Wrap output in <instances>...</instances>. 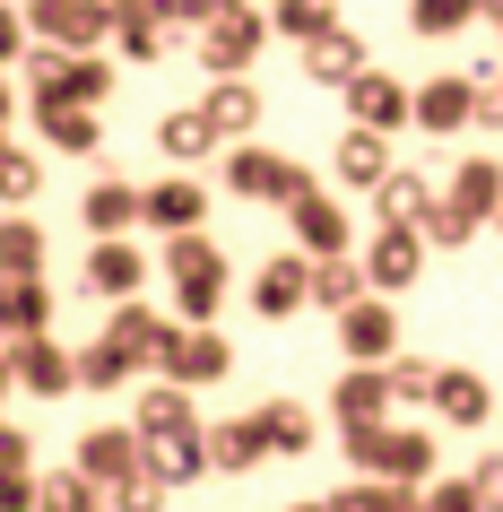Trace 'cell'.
Segmentation results:
<instances>
[{"mask_svg":"<svg viewBox=\"0 0 503 512\" xmlns=\"http://www.w3.org/2000/svg\"><path fill=\"white\" fill-rule=\"evenodd\" d=\"M460 113H469V96H460V87H434V96H425V122H434V131H451Z\"/></svg>","mask_w":503,"mask_h":512,"instance_id":"cell-9","label":"cell"},{"mask_svg":"<svg viewBox=\"0 0 503 512\" xmlns=\"http://www.w3.org/2000/svg\"><path fill=\"white\" fill-rule=\"evenodd\" d=\"M209 131H217V122H165V148H174V157H200Z\"/></svg>","mask_w":503,"mask_h":512,"instance_id":"cell-10","label":"cell"},{"mask_svg":"<svg viewBox=\"0 0 503 512\" xmlns=\"http://www.w3.org/2000/svg\"><path fill=\"white\" fill-rule=\"evenodd\" d=\"M347 417H373V408H382V382H365V374H356V382H347Z\"/></svg>","mask_w":503,"mask_h":512,"instance_id":"cell-14","label":"cell"},{"mask_svg":"<svg viewBox=\"0 0 503 512\" xmlns=\"http://www.w3.org/2000/svg\"><path fill=\"white\" fill-rule=\"evenodd\" d=\"M304 70H313V79H347V70H356V44H347V35H313Z\"/></svg>","mask_w":503,"mask_h":512,"instance_id":"cell-3","label":"cell"},{"mask_svg":"<svg viewBox=\"0 0 503 512\" xmlns=\"http://www.w3.org/2000/svg\"><path fill=\"white\" fill-rule=\"evenodd\" d=\"M356 105H365V122H373V131H391V122H399V87H356Z\"/></svg>","mask_w":503,"mask_h":512,"instance_id":"cell-5","label":"cell"},{"mask_svg":"<svg viewBox=\"0 0 503 512\" xmlns=\"http://www.w3.org/2000/svg\"><path fill=\"white\" fill-rule=\"evenodd\" d=\"M477 0H417V27H460Z\"/></svg>","mask_w":503,"mask_h":512,"instance_id":"cell-12","label":"cell"},{"mask_svg":"<svg viewBox=\"0 0 503 512\" xmlns=\"http://www.w3.org/2000/svg\"><path fill=\"white\" fill-rule=\"evenodd\" d=\"M235 183L252 191V200H278V191H295V165H278V157H243V165H235Z\"/></svg>","mask_w":503,"mask_h":512,"instance_id":"cell-2","label":"cell"},{"mask_svg":"<svg viewBox=\"0 0 503 512\" xmlns=\"http://www.w3.org/2000/svg\"><path fill=\"white\" fill-rule=\"evenodd\" d=\"M157 217H165V226H191V217H200V191H191V183L157 191Z\"/></svg>","mask_w":503,"mask_h":512,"instance_id":"cell-8","label":"cell"},{"mask_svg":"<svg viewBox=\"0 0 503 512\" xmlns=\"http://www.w3.org/2000/svg\"><path fill=\"white\" fill-rule=\"evenodd\" d=\"M408 270H417V243H408V235H382V243H373V278H391V287H399Z\"/></svg>","mask_w":503,"mask_h":512,"instance_id":"cell-4","label":"cell"},{"mask_svg":"<svg viewBox=\"0 0 503 512\" xmlns=\"http://www.w3.org/2000/svg\"><path fill=\"white\" fill-rule=\"evenodd\" d=\"M304 243H321V252H330V243H339V209H321V200H304Z\"/></svg>","mask_w":503,"mask_h":512,"instance_id":"cell-7","label":"cell"},{"mask_svg":"<svg viewBox=\"0 0 503 512\" xmlns=\"http://www.w3.org/2000/svg\"><path fill=\"white\" fill-rule=\"evenodd\" d=\"M321 18H330V9H321V0H287V27H304V35H321Z\"/></svg>","mask_w":503,"mask_h":512,"instance_id":"cell-16","label":"cell"},{"mask_svg":"<svg viewBox=\"0 0 503 512\" xmlns=\"http://www.w3.org/2000/svg\"><path fill=\"white\" fill-rule=\"evenodd\" d=\"M347 339H356V356H382V348H391V322H382V313H356Z\"/></svg>","mask_w":503,"mask_h":512,"instance_id":"cell-6","label":"cell"},{"mask_svg":"<svg viewBox=\"0 0 503 512\" xmlns=\"http://www.w3.org/2000/svg\"><path fill=\"white\" fill-rule=\"evenodd\" d=\"M131 278H139V261L122 252V243H113V252H96V287H131Z\"/></svg>","mask_w":503,"mask_h":512,"instance_id":"cell-11","label":"cell"},{"mask_svg":"<svg viewBox=\"0 0 503 512\" xmlns=\"http://www.w3.org/2000/svg\"><path fill=\"white\" fill-rule=\"evenodd\" d=\"M434 400H443V417L477 426V417H486V382H477V374H443V382H434Z\"/></svg>","mask_w":503,"mask_h":512,"instance_id":"cell-1","label":"cell"},{"mask_svg":"<svg viewBox=\"0 0 503 512\" xmlns=\"http://www.w3.org/2000/svg\"><path fill=\"white\" fill-rule=\"evenodd\" d=\"M122 217H131V191L105 183V191H96V226H122Z\"/></svg>","mask_w":503,"mask_h":512,"instance_id":"cell-13","label":"cell"},{"mask_svg":"<svg viewBox=\"0 0 503 512\" xmlns=\"http://www.w3.org/2000/svg\"><path fill=\"white\" fill-rule=\"evenodd\" d=\"M217 131H235V122H252V96H217V113H209Z\"/></svg>","mask_w":503,"mask_h":512,"instance_id":"cell-15","label":"cell"}]
</instances>
